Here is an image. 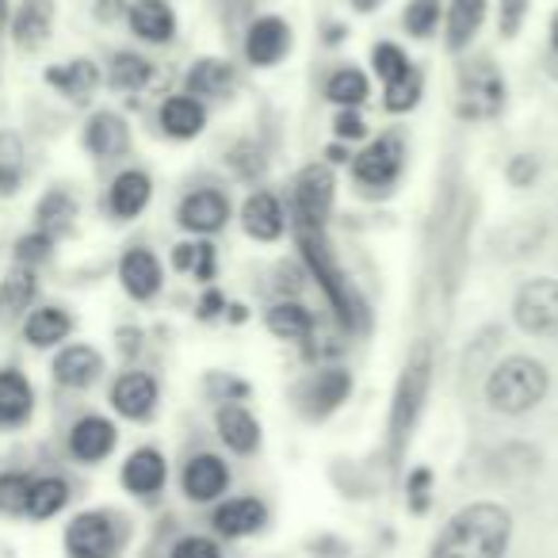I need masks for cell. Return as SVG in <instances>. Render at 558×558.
<instances>
[{
  "label": "cell",
  "instance_id": "4fadbf2b",
  "mask_svg": "<svg viewBox=\"0 0 558 558\" xmlns=\"http://www.w3.org/2000/svg\"><path fill=\"white\" fill-rule=\"evenodd\" d=\"M241 226L253 241H279L288 233V215H283V203L271 192H253L241 207Z\"/></svg>",
  "mask_w": 558,
  "mask_h": 558
},
{
  "label": "cell",
  "instance_id": "6da1fadb",
  "mask_svg": "<svg viewBox=\"0 0 558 558\" xmlns=\"http://www.w3.org/2000/svg\"><path fill=\"white\" fill-rule=\"evenodd\" d=\"M512 539V512L497 501H471L440 527L428 558H505Z\"/></svg>",
  "mask_w": 558,
  "mask_h": 558
},
{
  "label": "cell",
  "instance_id": "484cf974",
  "mask_svg": "<svg viewBox=\"0 0 558 558\" xmlns=\"http://www.w3.org/2000/svg\"><path fill=\"white\" fill-rule=\"evenodd\" d=\"M264 326H268L271 337L279 341H311L314 337V314L306 311L295 299H279L264 311Z\"/></svg>",
  "mask_w": 558,
  "mask_h": 558
},
{
  "label": "cell",
  "instance_id": "5b68a950",
  "mask_svg": "<svg viewBox=\"0 0 558 558\" xmlns=\"http://www.w3.org/2000/svg\"><path fill=\"white\" fill-rule=\"evenodd\" d=\"M512 322L527 337H555L558 333V279L535 276L512 299Z\"/></svg>",
  "mask_w": 558,
  "mask_h": 558
},
{
  "label": "cell",
  "instance_id": "ac0fdd59",
  "mask_svg": "<svg viewBox=\"0 0 558 558\" xmlns=\"http://www.w3.org/2000/svg\"><path fill=\"white\" fill-rule=\"evenodd\" d=\"M264 520H268V509L256 497H230L215 509V532L226 535V539H245V535L260 532Z\"/></svg>",
  "mask_w": 558,
  "mask_h": 558
},
{
  "label": "cell",
  "instance_id": "1f68e13d",
  "mask_svg": "<svg viewBox=\"0 0 558 558\" xmlns=\"http://www.w3.org/2000/svg\"><path fill=\"white\" fill-rule=\"evenodd\" d=\"M73 218H77V199H73L65 187H54L39 199L35 207V222L47 238H62V233L73 230Z\"/></svg>",
  "mask_w": 558,
  "mask_h": 558
},
{
  "label": "cell",
  "instance_id": "8fae6325",
  "mask_svg": "<svg viewBox=\"0 0 558 558\" xmlns=\"http://www.w3.org/2000/svg\"><path fill=\"white\" fill-rule=\"evenodd\" d=\"M349 395H352V372H344V367H322L303 387V413L322 421L341 410L349 402Z\"/></svg>",
  "mask_w": 558,
  "mask_h": 558
},
{
  "label": "cell",
  "instance_id": "d4e9b609",
  "mask_svg": "<svg viewBox=\"0 0 558 558\" xmlns=\"http://www.w3.org/2000/svg\"><path fill=\"white\" fill-rule=\"evenodd\" d=\"M161 126L169 138H199L203 126H207V108H203V100H195V96H169V100L161 104Z\"/></svg>",
  "mask_w": 558,
  "mask_h": 558
},
{
  "label": "cell",
  "instance_id": "d6986e66",
  "mask_svg": "<svg viewBox=\"0 0 558 558\" xmlns=\"http://www.w3.org/2000/svg\"><path fill=\"white\" fill-rule=\"evenodd\" d=\"M149 195H154V180L146 177L142 169H126L111 180V192H108V210L126 222V218H138L142 210L149 207Z\"/></svg>",
  "mask_w": 558,
  "mask_h": 558
},
{
  "label": "cell",
  "instance_id": "b9f144b4",
  "mask_svg": "<svg viewBox=\"0 0 558 558\" xmlns=\"http://www.w3.org/2000/svg\"><path fill=\"white\" fill-rule=\"evenodd\" d=\"M50 248H54V238H47L43 230L24 233V238L16 241V260H20V268H35V264L50 260Z\"/></svg>",
  "mask_w": 558,
  "mask_h": 558
},
{
  "label": "cell",
  "instance_id": "277c9868",
  "mask_svg": "<svg viewBox=\"0 0 558 558\" xmlns=\"http://www.w3.org/2000/svg\"><path fill=\"white\" fill-rule=\"evenodd\" d=\"M505 96H509L505 73L489 58H471V62L459 65L456 116L463 123H489V119H497L505 108Z\"/></svg>",
  "mask_w": 558,
  "mask_h": 558
},
{
  "label": "cell",
  "instance_id": "ffe728a7",
  "mask_svg": "<svg viewBox=\"0 0 558 558\" xmlns=\"http://www.w3.org/2000/svg\"><path fill=\"white\" fill-rule=\"evenodd\" d=\"M116 425H111L108 417H81L77 425H73L70 433V451L81 459V463H100V459H108L111 451H116Z\"/></svg>",
  "mask_w": 558,
  "mask_h": 558
},
{
  "label": "cell",
  "instance_id": "74e56055",
  "mask_svg": "<svg viewBox=\"0 0 558 558\" xmlns=\"http://www.w3.org/2000/svg\"><path fill=\"white\" fill-rule=\"evenodd\" d=\"M24 184V142L20 134L4 131L0 134V195H16Z\"/></svg>",
  "mask_w": 558,
  "mask_h": 558
},
{
  "label": "cell",
  "instance_id": "7a4b0ae2",
  "mask_svg": "<svg viewBox=\"0 0 558 558\" xmlns=\"http://www.w3.org/2000/svg\"><path fill=\"white\" fill-rule=\"evenodd\" d=\"M550 390V375L532 356H505L486 375V405L501 417H524L543 405Z\"/></svg>",
  "mask_w": 558,
  "mask_h": 558
},
{
  "label": "cell",
  "instance_id": "d6a6232c",
  "mask_svg": "<svg viewBox=\"0 0 558 558\" xmlns=\"http://www.w3.org/2000/svg\"><path fill=\"white\" fill-rule=\"evenodd\" d=\"M149 77H154V65L134 50H119L108 65V85L116 93H138V88L149 85Z\"/></svg>",
  "mask_w": 558,
  "mask_h": 558
},
{
  "label": "cell",
  "instance_id": "f546056e",
  "mask_svg": "<svg viewBox=\"0 0 558 558\" xmlns=\"http://www.w3.org/2000/svg\"><path fill=\"white\" fill-rule=\"evenodd\" d=\"M50 27H54V4L50 0H24V9L16 12V24H12V35L24 50H35L47 43Z\"/></svg>",
  "mask_w": 558,
  "mask_h": 558
},
{
  "label": "cell",
  "instance_id": "5bb4252c",
  "mask_svg": "<svg viewBox=\"0 0 558 558\" xmlns=\"http://www.w3.org/2000/svg\"><path fill=\"white\" fill-rule=\"evenodd\" d=\"M85 146L100 161H116V157H123L131 149V126L116 111H96L85 126Z\"/></svg>",
  "mask_w": 558,
  "mask_h": 558
},
{
  "label": "cell",
  "instance_id": "ba28073f",
  "mask_svg": "<svg viewBox=\"0 0 558 558\" xmlns=\"http://www.w3.org/2000/svg\"><path fill=\"white\" fill-rule=\"evenodd\" d=\"M65 550H70V558H116L119 535L111 517H104V512L73 517V524L65 527Z\"/></svg>",
  "mask_w": 558,
  "mask_h": 558
},
{
  "label": "cell",
  "instance_id": "52a82bcc",
  "mask_svg": "<svg viewBox=\"0 0 558 558\" xmlns=\"http://www.w3.org/2000/svg\"><path fill=\"white\" fill-rule=\"evenodd\" d=\"M291 195H295V226H322L326 230V218L337 199V180L329 165H306L295 177Z\"/></svg>",
  "mask_w": 558,
  "mask_h": 558
},
{
  "label": "cell",
  "instance_id": "2e32d148",
  "mask_svg": "<svg viewBox=\"0 0 558 558\" xmlns=\"http://www.w3.org/2000/svg\"><path fill=\"white\" fill-rule=\"evenodd\" d=\"M215 428H218V440L233 451V456H253L260 448V421L245 410V405L230 402L215 413Z\"/></svg>",
  "mask_w": 558,
  "mask_h": 558
},
{
  "label": "cell",
  "instance_id": "8d00e7d4",
  "mask_svg": "<svg viewBox=\"0 0 558 558\" xmlns=\"http://www.w3.org/2000/svg\"><path fill=\"white\" fill-rule=\"evenodd\" d=\"M326 96L337 108H360V104L372 96V85H367V77L356 65H344V70H337L333 77L326 81Z\"/></svg>",
  "mask_w": 558,
  "mask_h": 558
},
{
  "label": "cell",
  "instance_id": "f35d334b",
  "mask_svg": "<svg viewBox=\"0 0 558 558\" xmlns=\"http://www.w3.org/2000/svg\"><path fill=\"white\" fill-rule=\"evenodd\" d=\"M440 0H410L402 12V27L413 35V39H433V32L440 27Z\"/></svg>",
  "mask_w": 558,
  "mask_h": 558
},
{
  "label": "cell",
  "instance_id": "4dcf8cb0",
  "mask_svg": "<svg viewBox=\"0 0 558 558\" xmlns=\"http://www.w3.org/2000/svg\"><path fill=\"white\" fill-rule=\"evenodd\" d=\"M73 318L62 311V306H39L32 318L24 322V337L35 344V349H54L70 337Z\"/></svg>",
  "mask_w": 558,
  "mask_h": 558
},
{
  "label": "cell",
  "instance_id": "f5cc1de1",
  "mask_svg": "<svg viewBox=\"0 0 558 558\" xmlns=\"http://www.w3.org/2000/svg\"><path fill=\"white\" fill-rule=\"evenodd\" d=\"M550 50H555V58H558V12L550 16Z\"/></svg>",
  "mask_w": 558,
  "mask_h": 558
},
{
  "label": "cell",
  "instance_id": "11a10c76",
  "mask_svg": "<svg viewBox=\"0 0 558 558\" xmlns=\"http://www.w3.org/2000/svg\"><path fill=\"white\" fill-rule=\"evenodd\" d=\"M0 20H4V0H0Z\"/></svg>",
  "mask_w": 558,
  "mask_h": 558
},
{
  "label": "cell",
  "instance_id": "7bdbcfd3",
  "mask_svg": "<svg viewBox=\"0 0 558 558\" xmlns=\"http://www.w3.org/2000/svg\"><path fill=\"white\" fill-rule=\"evenodd\" d=\"M428 497H433V471L428 466H413L410 478H405V505H410V512H425Z\"/></svg>",
  "mask_w": 558,
  "mask_h": 558
},
{
  "label": "cell",
  "instance_id": "3957f363",
  "mask_svg": "<svg viewBox=\"0 0 558 558\" xmlns=\"http://www.w3.org/2000/svg\"><path fill=\"white\" fill-rule=\"evenodd\" d=\"M428 383H433V349L428 341H417L405 360L402 375H398L395 387V402H390V417H387V436H390V459H402L405 444L413 436V425H417L421 410H425L428 398Z\"/></svg>",
  "mask_w": 558,
  "mask_h": 558
},
{
  "label": "cell",
  "instance_id": "bcb514c9",
  "mask_svg": "<svg viewBox=\"0 0 558 558\" xmlns=\"http://www.w3.org/2000/svg\"><path fill=\"white\" fill-rule=\"evenodd\" d=\"M333 134H337V142H360V138H367L364 116H360L356 108H341V111H337V119H333Z\"/></svg>",
  "mask_w": 558,
  "mask_h": 558
},
{
  "label": "cell",
  "instance_id": "9c48e42d",
  "mask_svg": "<svg viewBox=\"0 0 558 558\" xmlns=\"http://www.w3.org/2000/svg\"><path fill=\"white\" fill-rule=\"evenodd\" d=\"M291 54V24L279 16H260L245 32V62L248 65H279Z\"/></svg>",
  "mask_w": 558,
  "mask_h": 558
},
{
  "label": "cell",
  "instance_id": "7dc6e473",
  "mask_svg": "<svg viewBox=\"0 0 558 558\" xmlns=\"http://www.w3.org/2000/svg\"><path fill=\"white\" fill-rule=\"evenodd\" d=\"M187 271H192L199 283H210V279H215V245H210V241H195L192 245V268Z\"/></svg>",
  "mask_w": 558,
  "mask_h": 558
},
{
  "label": "cell",
  "instance_id": "ab89813d",
  "mask_svg": "<svg viewBox=\"0 0 558 558\" xmlns=\"http://www.w3.org/2000/svg\"><path fill=\"white\" fill-rule=\"evenodd\" d=\"M32 482L35 478H27V474H20V471L0 474V512H9V517H20V512H27Z\"/></svg>",
  "mask_w": 558,
  "mask_h": 558
},
{
  "label": "cell",
  "instance_id": "e0dca14e",
  "mask_svg": "<svg viewBox=\"0 0 558 558\" xmlns=\"http://www.w3.org/2000/svg\"><path fill=\"white\" fill-rule=\"evenodd\" d=\"M119 279H123V291L138 303L154 299L161 291V260H157L149 248H131V253L119 260Z\"/></svg>",
  "mask_w": 558,
  "mask_h": 558
},
{
  "label": "cell",
  "instance_id": "836d02e7",
  "mask_svg": "<svg viewBox=\"0 0 558 558\" xmlns=\"http://www.w3.org/2000/svg\"><path fill=\"white\" fill-rule=\"evenodd\" d=\"M39 295V283H35V271L32 268H16L4 276L0 283V318H12V314L27 311Z\"/></svg>",
  "mask_w": 558,
  "mask_h": 558
},
{
  "label": "cell",
  "instance_id": "60d3db41",
  "mask_svg": "<svg viewBox=\"0 0 558 558\" xmlns=\"http://www.w3.org/2000/svg\"><path fill=\"white\" fill-rule=\"evenodd\" d=\"M372 70L379 73V81L387 85V81L402 77V73L410 70V58H405V50L398 47V43H375L372 47Z\"/></svg>",
  "mask_w": 558,
  "mask_h": 558
},
{
  "label": "cell",
  "instance_id": "ee69618b",
  "mask_svg": "<svg viewBox=\"0 0 558 558\" xmlns=\"http://www.w3.org/2000/svg\"><path fill=\"white\" fill-rule=\"evenodd\" d=\"M527 4L532 0H501L497 4V32H501V39H517L527 20Z\"/></svg>",
  "mask_w": 558,
  "mask_h": 558
},
{
  "label": "cell",
  "instance_id": "603a6c76",
  "mask_svg": "<svg viewBox=\"0 0 558 558\" xmlns=\"http://www.w3.org/2000/svg\"><path fill=\"white\" fill-rule=\"evenodd\" d=\"M233 88H238V73L222 58H199L187 70V96L195 100H226Z\"/></svg>",
  "mask_w": 558,
  "mask_h": 558
},
{
  "label": "cell",
  "instance_id": "8992f818",
  "mask_svg": "<svg viewBox=\"0 0 558 558\" xmlns=\"http://www.w3.org/2000/svg\"><path fill=\"white\" fill-rule=\"evenodd\" d=\"M405 169V138L398 131L379 134L375 142H367L356 157H352V177L364 187H390L398 184Z\"/></svg>",
  "mask_w": 558,
  "mask_h": 558
},
{
  "label": "cell",
  "instance_id": "d590c367",
  "mask_svg": "<svg viewBox=\"0 0 558 558\" xmlns=\"http://www.w3.org/2000/svg\"><path fill=\"white\" fill-rule=\"evenodd\" d=\"M65 501H70V486H65V478H35L32 482V497H27V512H32L35 520H50L58 517V512L65 509Z\"/></svg>",
  "mask_w": 558,
  "mask_h": 558
},
{
  "label": "cell",
  "instance_id": "7402d4cb",
  "mask_svg": "<svg viewBox=\"0 0 558 558\" xmlns=\"http://www.w3.org/2000/svg\"><path fill=\"white\" fill-rule=\"evenodd\" d=\"M126 20L142 43H169L177 35V12L169 0H134L126 9Z\"/></svg>",
  "mask_w": 558,
  "mask_h": 558
},
{
  "label": "cell",
  "instance_id": "db71d44e",
  "mask_svg": "<svg viewBox=\"0 0 558 558\" xmlns=\"http://www.w3.org/2000/svg\"><path fill=\"white\" fill-rule=\"evenodd\" d=\"M329 161H337V165H341V161H349V154H344L341 146H333V149H329Z\"/></svg>",
  "mask_w": 558,
  "mask_h": 558
},
{
  "label": "cell",
  "instance_id": "681fc988",
  "mask_svg": "<svg viewBox=\"0 0 558 558\" xmlns=\"http://www.w3.org/2000/svg\"><path fill=\"white\" fill-rule=\"evenodd\" d=\"M279 295H288V299H295L299 291H303V271L299 268H279Z\"/></svg>",
  "mask_w": 558,
  "mask_h": 558
},
{
  "label": "cell",
  "instance_id": "c3c4849f",
  "mask_svg": "<svg viewBox=\"0 0 558 558\" xmlns=\"http://www.w3.org/2000/svg\"><path fill=\"white\" fill-rule=\"evenodd\" d=\"M505 172H509L512 187H532V180L539 177V161H535V157H527V154H517Z\"/></svg>",
  "mask_w": 558,
  "mask_h": 558
},
{
  "label": "cell",
  "instance_id": "7c38bea8",
  "mask_svg": "<svg viewBox=\"0 0 558 558\" xmlns=\"http://www.w3.org/2000/svg\"><path fill=\"white\" fill-rule=\"evenodd\" d=\"M177 218L187 233H218L230 222V199L218 187H199V192L180 199Z\"/></svg>",
  "mask_w": 558,
  "mask_h": 558
},
{
  "label": "cell",
  "instance_id": "83f0119b",
  "mask_svg": "<svg viewBox=\"0 0 558 558\" xmlns=\"http://www.w3.org/2000/svg\"><path fill=\"white\" fill-rule=\"evenodd\" d=\"M32 405H35L32 383L20 372H12V367H4V372H0V425L4 428L24 425V421L32 417Z\"/></svg>",
  "mask_w": 558,
  "mask_h": 558
},
{
  "label": "cell",
  "instance_id": "44dd1931",
  "mask_svg": "<svg viewBox=\"0 0 558 558\" xmlns=\"http://www.w3.org/2000/svg\"><path fill=\"white\" fill-rule=\"evenodd\" d=\"M104 372V356L93 349V344H70V349L58 352L54 360V379L70 390H85L100 379Z\"/></svg>",
  "mask_w": 558,
  "mask_h": 558
},
{
  "label": "cell",
  "instance_id": "30bf717a",
  "mask_svg": "<svg viewBox=\"0 0 558 558\" xmlns=\"http://www.w3.org/2000/svg\"><path fill=\"white\" fill-rule=\"evenodd\" d=\"M180 486H184L187 501L210 505V501H218L226 489H230V466H226L222 456H210V451H203V456L187 459L184 474H180Z\"/></svg>",
  "mask_w": 558,
  "mask_h": 558
},
{
  "label": "cell",
  "instance_id": "9a60e30c",
  "mask_svg": "<svg viewBox=\"0 0 558 558\" xmlns=\"http://www.w3.org/2000/svg\"><path fill=\"white\" fill-rule=\"evenodd\" d=\"M111 405H116V413H123V417L146 421L157 405V379L146 372L119 375L116 387H111Z\"/></svg>",
  "mask_w": 558,
  "mask_h": 558
},
{
  "label": "cell",
  "instance_id": "e575fe53",
  "mask_svg": "<svg viewBox=\"0 0 558 558\" xmlns=\"http://www.w3.org/2000/svg\"><path fill=\"white\" fill-rule=\"evenodd\" d=\"M421 93H425V77H421L417 65H410L402 77H395V81H387V85H383V108L395 111V116H402V111L417 108Z\"/></svg>",
  "mask_w": 558,
  "mask_h": 558
},
{
  "label": "cell",
  "instance_id": "4316f807",
  "mask_svg": "<svg viewBox=\"0 0 558 558\" xmlns=\"http://www.w3.org/2000/svg\"><path fill=\"white\" fill-rule=\"evenodd\" d=\"M47 85H54L58 93L70 96V100L85 104L88 96L96 93V85H100V70H96V62H88V58H73V62L47 70Z\"/></svg>",
  "mask_w": 558,
  "mask_h": 558
},
{
  "label": "cell",
  "instance_id": "cb8c5ba5",
  "mask_svg": "<svg viewBox=\"0 0 558 558\" xmlns=\"http://www.w3.org/2000/svg\"><path fill=\"white\" fill-rule=\"evenodd\" d=\"M165 478H169V466L157 448H138L123 463V486L138 497H154L165 486Z\"/></svg>",
  "mask_w": 558,
  "mask_h": 558
},
{
  "label": "cell",
  "instance_id": "f1b7e54d",
  "mask_svg": "<svg viewBox=\"0 0 558 558\" xmlns=\"http://www.w3.org/2000/svg\"><path fill=\"white\" fill-rule=\"evenodd\" d=\"M486 9H489V0H451L448 4V50L451 54L471 47V39L482 32Z\"/></svg>",
  "mask_w": 558,
  "mask_h": 558
},
{
  "label": "cell",
  "instance_id": "816d5d0a",
  "mask_svg": "<svg viewBox=\"0 0 558 558\" xmlns=\"http://www.w3.org/2000/svg\"><path fill=\"white\" fill-rule=\"evenodd\" d=\"M387 0H352V9L356 12H375V9H383Z\"/></svg>",
  "mask_w": 558,
  "mask_h": 558
},
{
  "label": "cell",
  "instance_id": "f6af8a7d",
  "mask_svg": "<svg viewBox=\"0 0 558 558\" xmlns=\"http://www.w3.org/2000/svg\"><path fill=\"white\" fill-rule=\"evenodd\" d=\"M169 558H222V547L207 535H184V539L172 547Z\"/></svg>",
  "mask_w": 558,
  "mask_h": 558
},
{
  "label": "cell",
  "instance_id": "f907efd6",
  "mask_svg": "<svg viewBox=\"0 0 558 558\" xmlns=\"http://www.w3.org/2000/svg\"><path fill=\"white\" fill-rule=\"evenodd\" d=\"M226 311V299L218 295V291H207V295H203V303H199V318H218V314Z\"/></svg>",
  "mask_w": 558,
  "mask_h": 558
}]
</instances>
